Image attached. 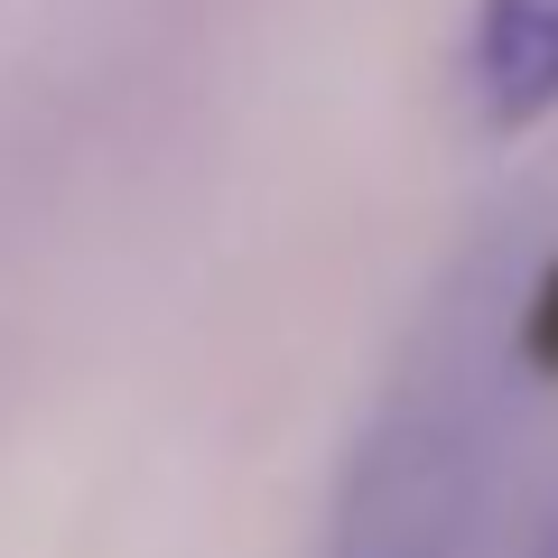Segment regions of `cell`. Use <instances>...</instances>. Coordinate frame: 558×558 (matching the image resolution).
Here are the masks:
<instances>
[{
	"label": "cell",
	"mask_w": 558,
	"mask_h": 558,
	"mask_svg": "<svg viewBox=\"0 0 558 558\" xmlns=\"http://www.w3.org/2000/svg\"><path fill=\"white\" fill-rule=\"evenodd\" d=\"M512 373L494 326L438 317L428 354L400 373V391L381 400L373 438L344 484L336 558H465L475 549L484 494H494V381Z\"/></svg>",
	"instance_id": "cell-1"
},
{
	"label": "cell",
	"mask_w": 558,
	"mask_h": 558,
	"mask_svg": "<svg viewBox=\"0 0 558 558\" xmlns=\"http://www.w3.org/2000/svg\"><path fill=\"white\" fill-rule=\"evenodd\" d=\"M457 75L484 131L549 121L558 112V0H475Z\"/></svg>",
	"instance_id": "cell-2"
},
{
	"label": "cell",
	"mask_w": 558,
	"mask_h": 558,
	"mask_svg": "<svg viewBox=\"0 0 558 558\" xmlns=\"http://www.w3.org/2000/svg\"><path fill=\"white\" fill-rule=\"evenodd\" d=\"M521 558H558V502L539 512V531H531V549H521Z\"/></svg>",
	"instance_id": "cell-3"
}]
</instances>
